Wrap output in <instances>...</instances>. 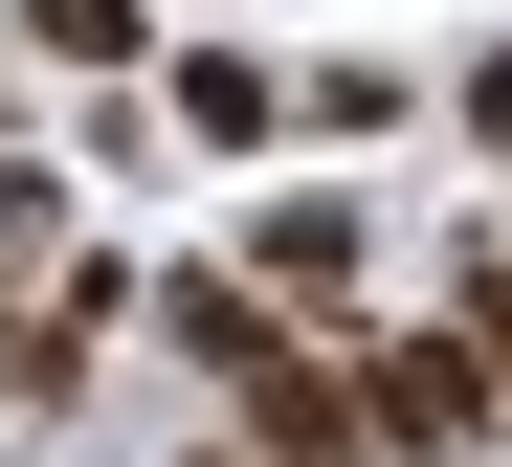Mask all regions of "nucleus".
Segmentation results:
<instances>
[{"instance_id": "1", "label": "nucleus", "mask_w": 512, "mask_h": 467, "mask_svg": "<svg viewBox=\"0 0 512 467\" xmlns=\"http://www.w3.org/2000/svg\"><path fill=\"white\" fill-rule=\"evenodd\" d=\"M223 290H268L290 334L357 356V334H379V201H357V178H268V201L223 223Z\"/></svg>"}, {"instance_id": "5", "label": "nucleus", "mask_w": 512, "mask_h": 467, "mask_svg": "<svg viewBox=\"0 0 512 467\" xmlns=\"http://www.w3.org/2000/svg\"><path fill=\"white\" fill-rule=\"evenodd\" d=\"M0 67H156V0H0Z\"/></svg>"}, {"instance_id": "6", "label": "nucleus", "mask_w": 512, "mask_h": 467, "mask_svg": "<svg viewBox=\"0 0 512 467\" xmlns=\"http://www.w3.org/2000/svg\"><path fill=\"white\" fill-rule=\"evenodd\" d=\"M179 134H201V156H268V134H290V67H268V45H179Z\"/></svg>"}, {"instance_id": "3", "label": "nucleus", "mask_w": 512, "mask_h": 467, "mask_svg": "<svg viewBox=\"0 0 512 467\" xmlns=\"http://www.w3.org/2000/svg\"><path fill=\"white\" fill-rule=\"evenodd\" d=\"M134 290H156V267H112V245H67L45 290L0 312V423H67V401H90V356L134 334Z\"/></svg>"}, {"instance_id": "4", "label": "nucleus", "mask_w": 512, "mask_h": 467, "mask_svg": "<svg viewBox=\"0 0 512 467\" xmlns=\"http://www.w3.org/2000/svg\"><path fill=\"white\" fill-rule=\"evenodd\" d=\"M134 312H156V334H179V356H201V379H223V423H245V401H268V379H312V356H334V334H290L268 290H223V245H201V267H156V290H134Z\"/></svg>"}, {"instance_id": "11", "label": "nucleus", "mask_w": 512, "mask_h": 467, "mask_svg": "<svg viewBox=\"0 0 512 467\" xmlns=\"http://www.w3.org/2000/svg\"><path fill=\"white\" fill-rule=\"evenodd\" d=\"M201 467H245V445H201Z\"/></svg>"}, {"instance_id": "9", "label": "nucleus", "mask_w": 512, "mask_h": 467, "mask_svg": "<svg viewBox=\"0 0 512 467\" xmlns=\"http://www.w3.org/2000/svg\"><path fill=\"white\" fill-rule=\"evenodd\" d=\"M446 112H468V156H512V45H468V89H446Z\"/></svg>"}, {"instance_id": "7", "label": "nucleus", "mask_w": 512, "mask_h": 467, "mask_svg": "<svg viewBox=\"0 0 512 467\" xmlns=\"http://www.w3.org/2000/svg\"><path fill=\"white\" fill-rule=\"evenodd\" d=\"M423 112V89L379 67V45H334V67H290V134H334V156H357V134H401Z\"/></svg>"}, {"instance_id": "10", "label": "nucleus", "mask_w": 512, "mask_h": 467, "mask_svg": "<svg viewBox=\"0 0 512 467\" xmlns=\"http://www.w3.org/2000/svg\"><path fill=\"white\" fill-rule=\"evenodd\" d=\"M468 245H490V267H512V201H490V223H468Z\"/></svg>"}, {"instance_id": "2", "label": "nucleus", "mask_w": 512, "mask_h": 467, "mask_svg": "<svg viewBox=\"0 0 512 467\" xmlns=\"http://www.w3.org/2000/svg\"><path fill=\"white\" fill-rule=\"evenodd\" d=\"M357 401H379V467H468V445H512V379H490L446 312H379V334H357Z\"/></svg>"}, {"instance_id": "8", "label": "nucleus", "mask_w": 512, "mask_h": 467, "mask_svg": "<svg viewBox=\"0 0 512 467\" xmlns=\"http://www.w3.org/2000/svg\"><path fill=\"white\" fill-rule=\"evenodd\" d=\"M23 267H67V178H45V156H0V290H23Z\"/></svg>"}]
</instances>
